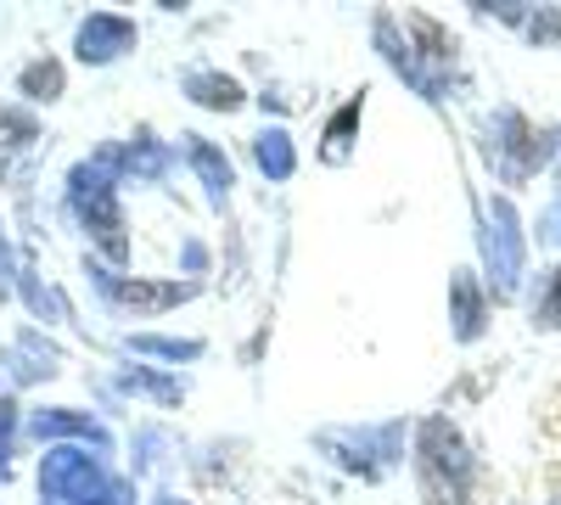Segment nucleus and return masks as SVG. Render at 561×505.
I'll return each mask as SVG.
<instances>
[{"instance_id":"nucleus-4","label":"nucleus","mask_w":561,"mask_h":505,"mask_svg":"<svg viewBox=\"0 0 561 505\" xmlns=\"http://www.w3.org/2000/svg\"><path fill=\"white\" fill-rule=\"evenodd\" d=\"M314 444L332 455L337 467L359 472V478H382L399 455H404V422H382V427H325L314 433Z\"/></svg>"},{"instance_id":"nucleus-9","label":"nucleus","mask_w":561,"mask_h":505,"mask_svg":"<svg viewBox=\"0 0 561 505\" xmlns=\"http://www.w3.org/2000/svg\"><path fill=\"white\" fill-rule=\"evenodd\" d=\"M129 45H135V23H129V18H118V12H90V18L79 23L73 51H79V62L102 68V62H118Z\"/></svg>"},{"instance_id":"nucleus-20","label":"nucleus","mask_w":561,"mask_h":505,"mask_svg":"<svg viewBox=\"0 0 561 505\" xmlns=\"http://www.w3.org/2000/svg\"><path fill=\"white\" fill-rule=\"evenodd\" d=\"M18 84H23L28 102H57L62 96V62H28Z\"/></svg>"},{"instance_id":"nucleus-13","label":"nucleus","mask_w":561,"mask_h":505,"mask_svg":"<svg viewBox=\"0 0 561 505\" xmlns=\"http://www.w3.org/2000/svg\"><path fill=\"white\" fill-rule=\"evenodd\" d=\"M180 141H185V158H192V169L203 174L208 203H214V208H225L230 186H237V174H230V158H225L214 141H203V135H180Z\"/></svg>"},{"instance_id":"nucleus-19","label":"nucleus","mask_w":561,"mask_h":505,"mask_svg":"<svg viewBox=\"0 0 561 505\" xmlns=\"http://www.w3.org/2000/svg\"><path fill=\"white\" fill-rule=\"evenodd\" d=\"M18 287H23V298H28V309H34L39 320H68L62 292H57V287H45V282H34V269H28V264L18 269Z\"/></svg>"},{"instance_id":"nucleus-1","label":"nucleus","mask_w":561,"mask_h":505,"mask_svg":"<svg viewBox=\"0 0 561 505\" xmlns=\"http://www.w3.org/2000/svg\"><path fill=\"white\" fill-rule=\"evenodd\" d=\"M472 449L444 416H427L415 427V478L433 505H472Z\"/></svg>"},{"instance_id":"nucleus-25","label":"nucleus","mask_w":561,"mask_h":505,"mask_svg":"<svg viewBox=\"0 0 561 505\" xmlns=\"http://www.w3.org/2000/svg\"><path fill=\"white\" fill-rule=\"evenodd\" d=\"M12 427H18V404L0 399V478H12Z\"/></svg>"},{"instance_id":"nucleus-6","label":"nucleus","mask_w":561,"mask_h":505,"mask_svg":"<svg viewBox=\"0 0 561 505\" xmlns=\"http://www.w3.org/2000/svg\"><path fill=\"white\" fill-rule=\"evenodd\" d=\"M539 158H545V147H539V135L528 129V118L511 113V107H500V113L489 118V163H494V174L517 186V180H528V174L539 169Z\"/></svg>"},{"instance_id":"nucleus-21","label":"nucleus","mask_w":561,"mask_h":505,"mask_svg":"<svg viewBox=\"0 0 561 505\" xmlns=\"http://www.w3.org/2000/svg\"><path fill=\"white\" fill-rule=\"evenodd\" d=\"M118 388H129V393H152L158 404H180V382H174V377L147 371V365H129V371L118 377Z\"/></svg>"},{"instance_id":"nucleus-17","label":"nucleus","mask_w":561,"mask_h":505,"mask_svg":"<svg viewBox=\"0 0 561 505\" xmlns=\"http://www.w3.org/2000/svg\"><path fill=\"white\" fill-rule=\"evenodd\" d=\"M185 96L203 102V107H214V113H237V107H242V84L225 79V73L197 68V73H185Z\"/></svg>"},{"instance_id":"nucleus-29","label":"nucleus","mask_w":561,"mask_h":505,"mask_svg":"<svg viewBox=\"0 0 561 505\" xmlns=\"http://www.w3.org/2000/svg\"><path fill=\"white\" fill-rule=\"evenodd\" d=\"M550 505H561V500H550Z\"/></svg>"},{"instance_id":"nucleus-10","label":"nucleus","mask_w":561,"mask_h":505,"mask_svg":"<svg viewBox=\"0 0 561 505\" xmlns=\"http://www.w3.org/2000/svg\"><path fill=\"white\" fill-rule=\"evenodd\" d=\"M57 365L62 354L45 343L39 332H23L7 354H0V388H28V382H45V377H57Z\"/></svg>"},{"instance_id":"nucleus-23","label":"nucleus","mask_w":561,"mask_h":505,"mask_svg":"<svg viewBox=\"0 0 561 505\" xmlns=\"http://www.w3.org/2000/svg\"><path fill=\"white\" fill-rule=\"evenodd\" d=\"M534 326L539 332H561V264L545 275V287L534 298Z\"/></svg>"},{"instance_id":"nucleus-5","label":"nucleus","mask_w":561,"mask_h":505,"mask_svg":"<svg viewBox=\"0 0 561 505\" xmlns=\"http://www.w3.org/2000/svg\"><path fill=\"white\" fill-rule=\"evenodd\" d=\"M483 264H489V275H494V292L500 298H511L517 292V282H523V259H528V248H523V225H517V208H511L505 197H494L489 208H483Z\"/></svg>"},{"instance_id":"nucleus-3","label":"nucleus","mask_w":561,"mask_h":505,"mask_svg":"<svg viewBox=\"0 0 561 505\" xmlns=\"http://www.w3.org/2000/svg\"><path fill=\"white\" fill-rule=\"evenodd\" d=\"M39 505H118V483L90 449H51L39 461Z\"/></svg>"},{"instance_id":"nucleus-14","label":"nucleus","mask_w":561,"mask_h":505,"mask_svg":"<svg viewBox=\"0 0 561 505\" xmlns=\"http://www.w3.org/2000/svg\"><path fill=\"white\" fill-rule=\"evenodd\" d=\"M96 158H102L118 180H124V174H135V180H163V174H169V152H163L158 141H147V135H140L135 147H102Z\"/></svg>"},{"instance_id":"nucleus-24","label":"nucleus","mask_w":561,"mask_h":505,"mask_svg":"<svg viewBox=\"0 0 561 505\" xmlns=\"http://www.w3.org/2000/svg\"><path fill=\"white\" fill-rule=\"evenodd\" d=\"M523 34H528L534 45H561V12H528Z\"/></svg>"},{"instance_id":"nucleus-2","label":"nucleus","mask_w":561,"mask_h":505,"mask_svg":"<svg viewBox=\"0 0 561 505\" xmlns=\"http://www.w3.org/2000/svg\"><path fill=\"white\" fill-rule=\"evenodd\" d=\"M68 208L79 214V225L90 231V242L102 248V259L124 264L129 237H124V214H118V174H113L102 158L73 163V174H68Z\"/></svg>"},{"instance_id":"nucleus-28","label":"nucleus","mask_w":561,"mask_h":505,"mask_svg":"<svg viewBox=\"0 0 561 505\" xmlns=\"http://www.w3.org/2000/svg\"><path fill=\"white\" fill-rule=\"evenodd\" d=\"M158 505H192V500H174V494H163V500H158Z\"/></svg>"},{"instance_id":"nucleus-12","label":"nucleus","mask_w":561,"mask_h":505,"mask_svg":"<svg viewBox=\"0 0 561 505\" xmlns=\"http://www.w3.org/2000/svg\"><path fill=\"white\" fill-rule=\"evenodd\" d=\"M28 433H34L39 444L79 438V444H90V449H113V433H107L102 422H90L84 410H39V416L28 422Z\"/></svg>"},{"instance_id":"nucleus-18","label":"nucleus","mask_w":561,"mask_h":505,"mask_svg":"<svg viewBox=\"0 0 561 505\" xmlns=\"http://www.w3.org/2000/svg\"><path fill=\"white\" fill-rule=\"evenodd\" d=\"M359 118H365V96H354L348 107H337V118L325 124V147H320V158H325V163H348Z\"/></svg>"},{"instance_id":"nucleus-22","label":"nucleus","mask_w":561,"mask_h":505,"mask_svg":"<svg viewBox=\"0 0 561 505\" xmlns=\"http://www.w3.org/2000/svg\"><path fill=\"white\" fill-rule=\"evenodd\" d=\"M129 348H135V354H158V359H197V354H203L197 337H152V332H135Z\"/></svg>"},{"instance_id":"nucleus-26","label":"nucleus","mask_w":561,"mask_h":505,"mask_svg":"<svg viewBox=\"0 0 561 505\" xmlns=\"http://www.w3.org/2000/svg\"><path fill=\"white\" fill-rule=\"evenodd\" d=\"M12 275H18V264H12V242H7V231H0V298L12 292Z\"/></svg>"},{"instance_id":"nucleus-15","label":"nucleus","mask_w":561,"mask_h":505,"mask_svg":"<svg viewBox=\"0 0 561 505\" xmlns=\"http://www.w3.org/2000/svg\"><path fill=\"white\" fill-rule=\"evenodd\" d=\"M449 320H455V337L472 343L483 332V292H478V275L472 269H455L449 282Z\"/></svg>"},{"instance_id":"nucleus-8","label":"nucleus","mask_w":561,"mask_h":505,"mask_svg":"<svg viewBox=\"0 0 561 505\" xmlns=\"http://www.w3.org/2000/svg\"><path fill=\"white\" fill-rule=\"evenodd\" d=\"M34 152H39V124H34V113L0 107V180L23 192V186H28V169H34Z\"/></svg>"},{"instance_id":"nucleus-11","label":"nucleus","mask_w":561,"mask_h":505,"mask_svg":"<svg viewBox=\"0 0 561 505\" xmlns=\"http://www.w3.org/2000/svg\"><path fill=\"white\" fill-rule=\"evenodd\" d=\"M377 45H382V57L393 62V73H399V79H410L427 102H444V79L415 57V45L399 34V23H393V18H377Z\"/></svg>"},{"instance_id":"nucleus-27","label":"nucleus","mask_w":561,"mask_h":505,"mask_svg":"<svg viewBox=\"0 0 561 505\" xmlns=\"http://www.w3.org/2000/svg\"><path fill=\"white\" fill-rule=\"evenodd\" d=\"M545 225H550V237H561V203L550 208V219H545Z\"/></svg>"},{"instance_id":"nucleus-7","label":"nucleus","mask_w":561,"mask_h":505,"mask_svg":"<svg viewBox=\"0 0 561 505\" xmlns=\"http://www.w3.org/2000/svg\"><path fill=\"white\" fill-rule=\"evenodd\" d=\"M90 282L102 287L107 303L140 309V314H163V309H174V303H185L197 292V282H124V275H113L107 264H90Z\"/></svg>"},{"instance_id":"nucleus-16","label":"nucleus","mask_w":561,"mask_h":505,"mask_svg":"<svg viewBox=\"0 0 561 505\" xmlns=\"http://www.w3.org/2000/svg\"><path fill=\"white\" fill-rule=\"evenodd\" d=\"M253 163H259L270 180H293V174H298L293 135H287V129H259V135H253Z\"/></svg>"}]
</instances>
